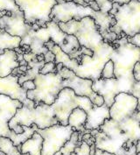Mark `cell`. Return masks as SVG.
<instances>
[{
    "mask_svg": "<svg viewBox=\"0 0 140 155\" xmlns=\"http://www.w3.org/2000/svg\"><path fill=\"white\" fill-rule=\"evenodd\" d=\"M63 2H65V3H68V2H72V0H62Z\"/></svg>",
    "mask_w": 140,
    "mask_h": 155,
    "instance_id": "36",
    "label": "cell"
},
{
    "mask_svg": "<svg viewBox=\"0 0 140 155\" xmlns=\"http://www.w3.org/2000/svg\"><path fill=\"white\" fill-rule=\"evenodd\" d=\"M139 111V99L130 93L120 92L116 95L114 103L109 108V117L120 123Z\"/></svg>",
    "mask_w": 140,
    "mask_h": 155,
    "instance_id": "9",
    "label": "cell"
},
{
    "mask_svg": "<svg viewBox=\"0 0 140 155\" xmlns=\"http://www.w3.org/2000/svg\"><path fill=\"white\" fill-rule=\"evenodd\" d=\"M36 60H37L38 62L44 61V54H37L36 55Z\"/></svg>",
    "mask_w": 140,
    "mask_h": 155,
    "instance_id": "34",
    "label": "cell"
},
{
    "mask_svg": "<svg viewBox=\"0 0 140 155\" xmlns=\"http://www.w3.org/2000/svg\"><path fill=\"white\" fill-rule=\"evenodd\" d=\"M114 18L116 23L109 27V31L117 35V40L120 39L122 33L127 37L140 33V3L137 0H131L128 4L121 5Z\"/></svg>",
    "mask_w": 140,
    "mask_h": 155,
    "instance_id": "4",
    "label": "cell"
},
{
    "mask_svg": "<svg viewBox=\"0 0 140 155\" xmlns=\"http://www.w3.org/2000/svg\"><path fill=\"white\" fill-rule=\"evenodd\" d=\"M54 61H55V55L51 51H47L44 54V61H45V63H47V62H54Z\"/></svg>",
    "mask_w": 140,
    "mask_h": 155,
    "instance_id": "28",
    "label": "cell"
},
{
    "mask_svg": "<svg viewBox=\"0 0 140 155\" xmlns=\"http://www.w3.org/2000/svg\"><path fill=\"white\" fill-rule=\"evenodd\" d=\"M99 12H94L89 6H82L73 2H68L56 4L51 10L49 18L50 21H54L57 24L60 22L65 23L72 19L80 21L82 18L88 16L96 19Z\"/></svg>",
    "mask_w": 140,
    "mask_h": 155,
    "instance_id": "7",
    "label": "cell"
},
{
    "mask_svg": "<svg viewBox=\"0 0 140 155\" xmlns=\"http://www.w3.org/2000/svg\"><path fill=\"white\" fill-rule=\"evenodd\" d=\"M127 41L128 43L132 44L133 46L139 48L140 47V33H137L133 35L132 37H127Z\"/></svg>",
    "mask_w": 140,
    "mask_h": 155,
    "instance_id": "26",
    "label": "cell"
},
{
    "mask_svg": "<svg viewBox=\"0 0 140 155\" xmlns=\"http://www.w3.org/2000/svg\"><path fill=\"white\" fill-rule=\"evenodd\" d=\"M132 76L136 82H140V62L137 61L132 68Z\"/></svg>",
    "mask_w": 140,
    "mask_h": 155,
    "instance_id": "25",
    "label": "cell"
},
{
    "mask_svg": "<svg viewBox=\"0 0 140 155\" xmlns=\"http://www.w3.org/2000/svg\"><path fill=\"white\" fill-rule=\"evenodd\" d=\"M18 70L19 71H21L22 73H26L30 68H31V67L29 65L27 66H18Z\"/></svg>",
    "mask_w": 140,
    "mask_h": 155,
    "instance_id": "30",
    "label": "cell"
},
{
    "mask_svg": "<svg viewBox=\"0 0 140 155\" xmlns=\"http://www.w3.org/2000/svg\"><path fill=\"white\" fill-rule=\"evenodd\" d=\"M93 81L90 79H85L77 76L74 74L68 79H64L61 81L62 88H69L73 90L74 94L79 97H87L90 98L93 105L100 107L104 104L103 97L96 93L92 90Z\"/></svg>",
    "mask_w": 140,
    "mask_h": 155,
    "instance_id": "10",
    "label": "cell"
},
{
    "mask_svg": "<svg viewBox=\"0 0 140 155\" xmlns=\"http://www.w3.org/2000/svg\"><path fill=\"white\" fill-rule=\"evenodd\" d=\"M61 78L59 74H38L33 82L35 83V90L26 91V97L32 100L35 104V107L40 104H45L52 105L58 94L62 90Z\"/></svg>",
    "mask_w": 140,
    "mask_h": 155,
    "instance_id": "3",
    "label": "cell"
},
{
    "mask_svg": "<svg viewBox=\"0 0 140 155\" xmlns=\"http://www.w3.org/2000/svg\"><path fill=\"white\" fill-rule=\"evenodd\" d=\"M88 6L94 12H99L100 11V7H99L98 4L96 3V1L95 0H92V1H90L88 2Z\"/></svg>",
    "mask_w": 140,
    "mask_h": 155,
    "instance_id": "29",
    "label": "cell"
},
{
    "mask_svg": "<svg viewBox=\"0 0 140 155\" xmlns=\"http://www.w3.org/2000/svg\"><path fill=\"white\" fill-rule=\"evenodd\" d=\"M100 78L102 79H116L115 74H114V62L112 60H109L106 61L105 65L102 68L101 71V76Z\"/></svg>",
    "mask_w": 140,
    "mask_h": 155,
    "instance_id": "22",
    "label": "cell"
},
{
    "mask_svg": "<svg viewBox=\"0 0 140 155\" xmlns=\"http://www.w3.org/2000/svg\"><path fill=\"white\" fill-rule=\"evenodd\" d=\"M20 86H21L24 90H26V91L35 90V88H36L35 83L33 82V80H27V81H25V82H23Z\"/></svg>",
    "mask_w": 140,
    "mask_h": 155,
    "instance_id": "27",
    "label": "cell"
},
{
    "mask_svg": "<svg viewBox=\"0 0 140 155\" xmlns=\"http://www.w3.org/2000/svg\"><path fill=\"white\" fill-rule=\"evenodd\" d=\"M84 1H85V2H86L87 4H88V2H90V1H92V0H84Z\"/></svg>",
    "mask_w": 140,
    "mask_h": 155,
    "instance_id": "38",
    "label": "cell"
},
{
    "mask_svg": "<svg viewBox=\"0 0 140 155\" xmlns=\"http://www.w3.org/2000/svg\"><path fill=\"white\" fill-rule=\"evenodd\" d=\"M0 155H6L4 152H2V151H0Z\"/></svg>",
    "mask_w": 140,
    "mask_h": 155,
    "instance_id": "37",
    "label": "cell"
},
{
    "mask_svg": "<svg viewBox=\"0 0 140 155\" xmlns=\"http://www.w3.org/2000/svg\"><path fill=\"white\" fill-rule=\"evenodd\" d=\"M58 25L63 33L75 36L81 47L91 49L93 52L106 44L99 33V26L92 17H85L80 21L72 19L65 23L60 22Z\"/></svg>",
    "mask_w": 140,
    "mask_h": 155,
    "instance_id": "1",
    "label": "cell"
},
{
    "mask_svg": "<svg viewBox=\"0 0 140 155\" xmlns=\"http://www.w3.org/2000/svg\"><path fill=\"white\" fill-rule=\"evenodd\" d=\"M63 67H64V65H63V63H61V62L56 63V64H55V70H56V73L60 72V71L62 69Z\"/></svg>",
    "mask_w": 140,
    "mask_h": 155,
    "instance_id": "32",
    "label": "cell"
},
{
    "mask_svg": "<svg viewBox=\"0 0 140 155\" xmlns=\"http://www.w3.org/2000/svg\"><path fill=\"white\" fill-rule=\"evenodd\" d=\"M0 151L4 152L6 155H21L12 141L5 137H0Z\"/></svg>",
    "mask_w": 140,
    "mask_h": 155,
    "instance_id": "21",
    "label": "cell"
},
{
    "mask_svg": "<svg viewBox=\"0 0 140 155\" xmlns=\"http://www.w3.org/2000/svg\"><path fill=\"white\" fill-rule=\"evenodd\" d=\"M57 74L55 70V63L54 62H47L39 70L40 74Z\"/></svg>",
    "mask_w": 140,
    "mask_h": 155,
    "instance_id": "24",
    "label": "cell"
},
{
    "mask_svg": "<svg viewBox=\"0 0 140 155\" xmlns=\"http://www.w3.org/2000/svg\"><path fill=\"white\" fill-rule=\"evenodd\" d=\"M0 28L11 36L23 39L33 27L32 25L25 23L24 12L18 11L12 12L11 16L5 15L0 18Z\"/></svg>",
    "mask_w": 140,
    "mask_h": 155,
    "instance_id": "13",
    "label": "cell"
},
{
    "mask_svg": "<svg viewBox=\"0 0 140 155\" xmlns=\"http://www.w3.org/2000/svg\"><path fill=\"white\" fill-rule=\"evenodd\" d=\"M22 106L23 104L19 100L0 94V137L10 139L14 131L9 129L8 123L15 115L17 109Z\"/></svg>",
    "mask_w": 140,
    "mask_h": 155,
    "instance_id": "11",
    "label": "cell"
},
{
    "mask_svg": "<svg viewBox=\"0 0 140 155\" xmlns=\"http://www.w3.org/2000/svg\"><path fill=\"white\" fill-rule=\"evenodd\" d=\"M4 53H5V49L0 48V55H2V54H3Z\"/></svg>",
    "mask_w": 140,
    "mask_h": 155,
    "instance_id": "35",
    "label": "cell"
},
{
    "mask_svg": "<svg viewBox=\"0 0 140 155\" xmlns=\"http://www.w3.org/2000/svg\"><path fill=\"white\" fill-rule=\"evenodd\" d=\"M33 124L39 129H45L59 123L51 106L41 103L33 109L25 106L17 109L15 115L9 121L8 126L12 130L17 124L30 127Z\"/></svg>",
    "mask_w": 140,
    "mask_h": 155,
    "instance_id": "2",
    "label": "cell"
},
{
    "mask_svg": "<svg viewBox=\"0 0 140 155\" xmlns=\"http://www.w3.org/2000/svg\"><path fill=\"white\" fill-rule=\"evenodd\" d=\"M20 11L24 12L26 24L33 25L36 20L50 21L49 14L56 5L55 0H15Z\"/></svg>",
    "mask_w": 140,
    "mask_h": 155,
    "instance_id": "8",
    "label": "cell"
},
{
    "mask_svg": "<svg viewBox=\"0 0 140 155\" xmlns=\"http://www.w3.org/2000/svg\"><path fill=\"white\" fill-rule=\"evenodd\" d=\"M18 66L16 52L11 49H5V53L0 55V77L8 76Z\"/></svg>",
    "mask_w": 140,
    "mask_h": 155,
    "instance_id": "15",
    "label": "cell"
},
{
    "mask_svg": "<svg viewBox=\"0 0 140 155\" xmlns=\"http://www.w3.org/2000/svg\"><path fill=\"white\" fill-rule=\"evenodd\" d=\"M116 43H118V48H116L119 50V52L121 53V54L123 55V57L124 58V60H122L121 58H120V68H115L114 69V71H116V70H118L119 68H120V70H124L125 69V66H127V68H133V66L134 64L136 63V62H132V57H136V56H139V48H137V47H135L134 48L132 49V51H131V53L128 54V57H126L125 59V51H126V45H127V43H128V41H127V36H125L124 38H121V39H119V40H116ZM131 45L132 44H130V46H129V48H130V47H131ZM129 48H128V51H129ZM128 51H127V53H128ZM127 55V54H126ZM127 69V68H126ZM128 70V69H127Z\"/></svg>",
    "mask_w": 140,
    "mask_h": 155,
    "instance_id": "17",
    "label": "cell"
},
{
    "mask_svg": "<svg viewBox=\"0 0 140 155\" xmlns=\"http://www.w3.org/2000/svg\"><path fill=\"white\" fill-rule=\"evenodd\" d=\"M109 1L110 3H113V0H109Z\"/></svg>",
    "mask_w": 140,
    "mask_h": 155,
    "instance_id": "39",
    "label": "cell"
},
{
    "mask_svg": "<svg viewBox=\"0 0 140 155\" xmlns=\"http://www.w3.org/2000/svg\"><path fill=\"white\" fill-rule=\"evenodd\" d=\"M87 121V112L80 107H76L71 111L67 117V125L71 126L74 131L85 133L84 124Z\"/></svg>",
    "mask_w": 140,
    "mask_h": 155,
    "instance_id": "18",
    "label": "cell"
},
{
    "mask_svg": "<svg viewBox=\"0 0 140 155\" xmlns=\"http://www.w3.org/2000/svg\"><path fill=\"white\" fill-rule=\"evenodd\" d=\"M137 1H138V3H140V0H137Z\"/></svg>",
    "mask_w": 140,
    "mask_h": 155,
    "instance_id": "40",
    "label": "cell"
},
{
    "mask_svg": "<svg viewBox=\"0 0 140 155\" xmlns=\"http://www.w3.org/2000/svg\"><path fill=\"white\" fill-rule=\"evenodd\" d=\"M109 118H110L109 107L105 104L100 107L93 105L87 112V121L84 124V128L85 130L99 129V127Z\"/></svg>",
    "mask_w": 140,
    "mask_h": 155,
    "instance_id": "14",
    "label": "cell"
},
{
    "mask_svg": "<svg viewBox=\"0 0 140 155\" xmlns=\"http://www.w3.org/2000/svg\"><path fill=\"white\" fill-rule=\"evenodd\" d=\"M18 77L16 75L9 74L6 77H0V94L8 96L11 99H18L23 106L29 109L35 107V104L32 100L26 97V90H25L18 82Z\"/></svg>",
    "mask_w": 140,
    "mask_h": 155,
    "instance_id": "12",
    "label": "cell"
},
{
    "mask_svg": "<svg viewBox=\"0 0 140 155\" xmlns=\"http://www.w3.org/2000/svg\"><path fill=\"white\" fill-rule=\"evenodd\" d=\"M43 139L37 132L34 131L31 138L26 139L21 145L17 146V149L20 153H29L30 155L41 154Z\"/></svg>",
    "mask_w": 140,
    "mask_h": 155,
    "instance_id": "16",
    "label": "cell"
},
{
    "mask_svg": "<svg viewBox=\"0 0 140 155\" xmlns=\"http://www.w3.org/2000/svg\"><path fill=\"white\" fill-rule=\"evenodd\" d=\"M62 52H64L66 54H69L73 51L80 49L81 46L76 37L72 34H67L65 39L61 42V44L59 46Z\"/></svg>",
    "mask_w": 140,
    "mask_h": 155,
    "instance_id": "20",
    "label": "cell"
},
{
    "mask_svg": "<svg viewBox=\"0 0 140 155\" xmlns=\"http://www.w3.org/2000/svg\"><path fill=\"white\" fill-rule=\"evenodd\" d=\"M131 0H113V3H118L119 5H124V4H128Z\"/></svg>",
    "mask_w": 140,
    "mask_h": 155,
    "instance_id": "33",
    "label": "cell"
},
{
    "mask_svg": "<svg viewBox=\"0 0 140 155\" xmlns=\"http://www.w3.org/2000/svg\"><path fill=\"white\" fill-rule=\"evenodd\" d=\"M20 42L21 38L18 36H11L0 28V48L13 50L16 48H19Z\"/></svg>",
    "mask_w": 140,
    "mask_h": 155,
    "instance_id": "19",
    "label": "cell"
},
{
    "mask_svg": "<svg viewBox=\"0 0 140 155\" xmlns=\"http://www.w3.org/2000/svg\"><path fill=\"white\" fill-rule=\"evenodd\" d=\"M72 2L76 4V5H82V6H88V4L84 0H72Z\"/></svg>",
    "mask_w": 140,
    "mask_h": 155,
    "instance_id": "31",
    "label": "cell"
},
{
    "mask_svg": "<svg viewBox=\"0 0 140 155\" xmlns=\"http://www.w3.org/2000/svg\"><path fill=\"white\" fill-rule=\"evenodd\" d=\"M8 11V12H18L20 11L16 5L15 0H0V12Z\"/></svg>",
    "mask_w": 140,
    "mask_h": 155,
    "instance_id": "23",
    "label": "cell"
},
{
    "mask_svg": "<svg viewBox=\"0 0 140 155\" xmlns=\"http://www.w3.org/2000/svg\"><path fill=\"white\" fill-rule=\"evenodd\" d=\"M58 123L61 125H67V117L71 111L76 107L83 109L88 112L93 107L90 98L79 97L69 88H63L58 94L54 103L50 105Z\"/></svg>",
    "mask_w": 140,
    "mask_h": 155,
    "instance_id": "5",
    "label": "cell"
},
{
    "mask_svg": "<svg viewBox=\"0 0 140 155\" xmlns=\"http://www.w3.org/2000/svg\"><path fill=\"white\" fill-rule=\"evenodd\" d=\"M35 131L43 139L41 155H54L70 139L74 130L69 125L65 126L58 124L45 129L36 128Z\"/></svg>",
    "mask_w": 140,
    "mask_h": 155,
    "instance_id": "6",
    "label": "cell"
}]
</instances>
